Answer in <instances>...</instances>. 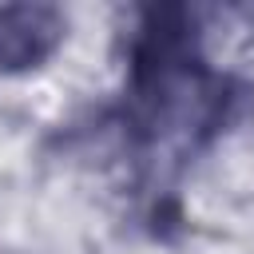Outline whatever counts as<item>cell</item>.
<instances>
[{
	"label": "cell",
	"instance_id": "1",
	"mask_svg": "<svg viewBox=\"0 0 254 254\" xmlns=\"http://www.w3.org/2000/svg\"><path fill=\"white\" fill-rule=\"evenodd\" d=\"M60 16L52 8H0V67H32L60 44Z\"/></svg>",
	"mask_w": 254,
	"mask_h": 254
}]
</instances>
